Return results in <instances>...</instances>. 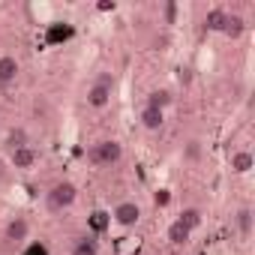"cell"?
Listing matches in <instances>:
<instances>
[{"label":"cell","instance_id":"cell-1","mask_svg":"<svg viewBox=\"0 0 255 255\" xmlns=\"http://www.w3.org/2000/svg\"><path fill=\"white\" fill-rule=\"evenodd\" d=\"M72 201H75V186H72V183H57V186L48 192V210H51V213L69 207Z\"/></svg>","mask_w":255,"mask_h":255},{"label":"cell","instance_id":"cell-2","mask_svg":"<svg viewBox=\"0 0 255 255\" xmlns=\"http://www.w3.org/2000/svg\"><path fill=\"white\" fill-rule=\"evenodd\" d=\"M90 159L96 165H111V162L120 159V144L117 141H99V144L90 147Z\"/></svg>","mask_w":255,"mask_h":255},{"label":"cell","instance_id":"cell-3","mask_svg":"<svg viewBox=\"0 0 255 255\" xmlns=\"http://www.w3.org/2000/svg\"><path fill=\"white\" fill-rule=\"evenodd\" d=\"M108 96H111V75H102V78L90 87L87 102H90V105H96V108H102V105H108Z\"/></svg>","mask_w":255,"mask_h":255},{"label":"cell","instance_id":"cell-4","mask_svg":"<svg viewBox=\"0 0 255 255\" xmlns=\"http://www.w3.org/2000/svg\"><path fill=\"white\" fill-rule=\"evenodd\" d=\"M138 216H141V213H138V207H135V204H120V207L114 210V219H117L120 225H135V222H138Z\"/></svg>","mask_w":255,"mask_h":255},{"label":"cell","instance_id":"cell-5","mask_svg":"<svg viewBox=\"0 0 255 255\" xmlns=\"http://www.w3.org/2000/svg\"><path fill=\"white\" fill-rule=\"evenodd\" d=\"M69 36H72V27L69 24H51L48 33H45V42L48 45H57V42H66Z\"/></svg>","mask_w":255,"mask_h":255},{"label":"cell","instance_id":"cell-6","mask_svg":"<svg viewBox=\"0 0 255 255\" xmlns=\"http://www.w3.org/2000/svg\"><path fill=\"white\" fill-rule=\"evenodd\" d=\"M18 75V63L15 57H0V84H9Z\"/></svg>","mask_w":255,"mask_h":255},{"label":"cell","instance_id":"cell-7","mask_svg":"<svg viewBox=\"0 0 255 255\" xmlns=\"http://www.w3.org/2000/svg\"><path fill=\"white\" fill-rule=\"evenodd\" d=\"M12 162H15V168H30L36 162V153L30 147H15L12 150Z\"/></svg>","mask_w":255,"mask_h":255},{"label":"cell","instance_id":"cell-8","mask_svg":"<svg viewBox=\"0 0 255 255\" xmlns=\"http://www.w3.org/2000/svg\"><path fill=\"white\" fill-rule=\"evenodd\" d=\"M24 237H27V222L18 216V219L9 222V228H6V240H24Z\"/></svg>","mask_w":255,"mask_h":255},{"label":"cell","instance_id":"cell-9","mask_svg":"<svg viewBox=\"0 0 255 255\" xmlns=\"http://www.w3.org/2000/svg\"><path fill=\"white\" fill-rule=\"evenodd\" d=\"M225 21H228V12H222V9H213V12H207V30H225Z\"/></svg>","mask_w":255,"mask_h":255},{"label":"cell","instance_id":"cell-10","mask_svg":"<svg viewBox=\"0 0 255 255\" xmlns=\"http://www.w3.org/2000/svg\"><path fill=\"white\" fill-rule=\"evenodd\" d=\"M141 120H144L147 129H159V126H162V111L147 105V108H144V114H141Z\"/></svg>","mask_w":255,"mask_h":255},{"label":"cell","instance_id":"cell-11","mask_svg":"<svg viewBox=\"0 0 255 255\" xmlns=\"http://www.w3.org/2000/svg\"><path fill=\"white\" fill-rule=\"evenodd\" d=\"M168 240H171L174 246H183V243L189 240V228H183L180 222H174V225L168 228Z\"/></svg>","mask_w":255,"mask_h":255},{"label":"cell","instance_id":"cell-12","mask_svg":"<svg viewBox=\"0 0 255 255\" xmlns=\"http://www.w3.org/2000/svg\"><path fill=\"white\" fill-rule=\"evenodd\" d=\"M177 222H180L183 228H189V231H192V228L201 222V213H198L195 207H189V210H183V213H180V219H177Z\"/></svg>","mask_w":255,"mask_h":255},{"label":"cell","instance_id":"cell-13","mask_svg":"<svg viewBox=\"0 0 255 255\" xmlns=\"http://www.w3.org/2000/svg\"><path fill=\"white\" fill-rule=\"evenodd\" d=\"M231 168H234V171H240V174H243V171H249V168H252V156H249V153H234Z\"/></svg>","mask_w":255,"mask_h":255},{"label":"cell","instance_id":"cell-14","mask_svg":"<svg viewBox=\"0 0 255 255\" xmlns=\"http://www.w3.org/2000/svg\"><path fill=\"white\" fill-rule=\"evenodd\" d=\"M222 33H228V36H240V33H243V18L228 15V21H225V30H222Z\"/></svg>","mask_w":255,"mask_h":255},{"label":"cell","instance_id":"cell-15","mask_svg":"<svg viewBox=\"0 0 255 255\" xmlns=\"http://www.w3.org/2000/svg\"><path fill=\"white\" fill-rule=\"evenodd\" d=\"M90 225H93V231H105V228H108V213H105V210H96V213L90 216Z\"/></svg>","mask_w":255,"mask_h":255},{"label":"cell","instance_id":"cell-16","mask_svg":"<svg viewBox=\"0 0 255 255\" xmlns=\"http://www.w3.org/2000/svg\"><path fill=\"white\" fill-rule=\"evenodd\" d=\"M72 255H96V243L93 240H78L75 249H72Z\"/></svg>","mask_w":255,"mask_h":255},{"label":"cell","instance_id":"cell-17","mask_svg":"<svg viewBox=\"0 0 255 255\" xmlns=\"http://www.w3.org/2000/svg\"><path fill=\"white\" fill-rule=\"evenodd\" d=\"M9 144H12V150H15V147H27L24 129H12V132H9Z\"/></svg>","mask_w":255,"mask_h":255},{"label":"cell","instance_id":"cell-18","mask_svg":"<svg viewBox=\"0 0 255 255\" xmlns=\"http://www.w3.org/2000/svg\"><path fill=\"white\" fill-rule=\"evenodd\" d=\"M165 102H168V93H165V90H156V93L150 96V102H147V105H150V108H159V111H162V105H165Z\"/></svg>","mask_w":255,"mask_h":255},{"label":"cell","instance_id":"cell-19","mask_svg":"<svg viewBox=\"0 0 255 255\" xmlns=\"http://www.w3.org/2000/svg\"><path fill=\"white\" fill-rule=\"evenodd\" d=\"M24 255H48V246H45V243H30Z\"/></svg>","mask_w":255,"mask_h":255},{"label":"cell","instance_id":"cell-20","mask_svg":"<svg viewBox=\"0 0 255 255\" xmlns=\"http://www.w3.org/2000/svg\"><path fill=\"white\" fill-rule=\"evenodd\" d=\"M249 216H252L249 210H240V231H243V234L249 231Z\"/></svg>","mask_w":255,"mask_h":255},{"label":"cell","instance_id":"cell-21","mask_svg":"<svg viewBox=\"0 0 255 255\" xmlns=\"http://www.w3.org/2000/svg\"><path fill=\"white\" fill-rule=\"evenodd\" d=\"M168 201H171V195H168L165 189H162V192H156V204H159V207H165Z\"/></svg>","mask_w":255,"mask_h":255},{"label":"cell","instance_id":"cell-22","mask_svg":"<svg viewBox=\"0 0 255 255\" xmlns=\"http://www.w3.org/2000/svg\"><path fill=\"white\" fill-rule=\"evenodd\" d=\"M174 15H177V6H174V3H168V6H165V18H168V24L174 21Z\"/></svg>","mask_w":255,"mask_h":255},{"label":"cell","instance_id":"cell-23","mask_svg":"<svg viewBox=\"0 0 255 255\" xmlns=\"http://www.w3.org/2000/svg\"><path fill=\"white\" fill-rule=\"evenodd\" d=\"M99 9H102V12H108V9H114V0H111V3H108V0H102V3H99Z\"/></svg>","mask_w":255,"mask_h":255}]
</instances>
